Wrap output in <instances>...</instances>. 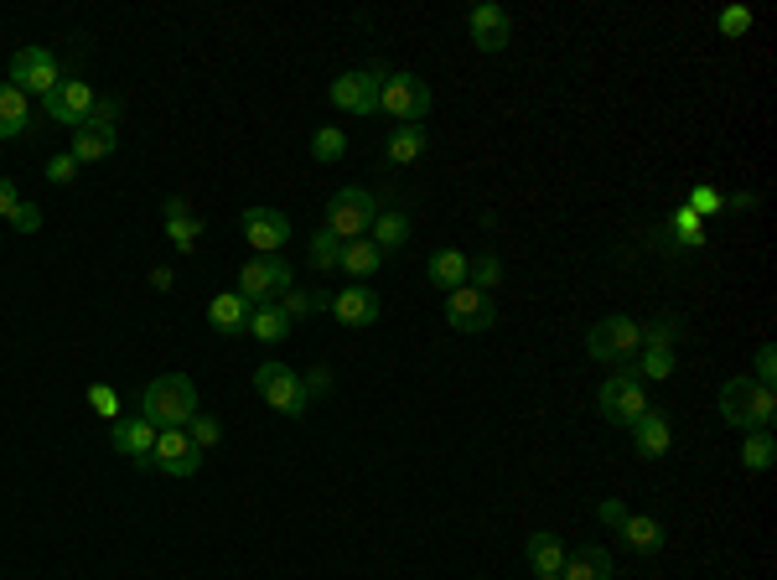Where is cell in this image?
<instances>
[{"mask_svg":"<svg viewBox=\"0 0 777 580\" xmlns=\"http://www.w3.org/2000/svg\"><path fill=\"white\" fill-rule=\"evenodd\" d=\"M192 415H198V384L187 374H161L140 394V420H151L156 430H187Z\"/></svg>","mask_w":777,"mask_h":580,"instance_id":"cell-1","label":"cell"},{"mask_svg":"<svg viewBox=\"0 0 777 580\" xmlns=\"http://www.w3.org/2000/svg\"><path fill=\"white\" fill-rule=\"evenodd\" d=\"M296 290L290 280V265L280 255H254L244 270H238V296H244V307H280V296Z\"/></svg>","mask_w":777,"mask_h":580,"instance_id":"cell-2","label":"cell"},{"mask_svg":"<svg viewBox=\"0 0 777 580\" xmlns=\"http://www.w3.org/2000/svg\"><path fill=\"white\" fill-rule=\"evenodd\" d=\"M6 84L21 88L26 99H32V94L47 99L52 88L63 84V63H57V52H47V47H17L11 63H6Z\"/></svg>","mask_w":777,"mask_h":580,"instance_id":"cell-3","label":"cell"},{"mask_svg":"<svg viewBox=\"0 0 777 580\" xmlns=\"http://www.w3.org/2000/svg\"><path fill=\"white\" fill-rule=\"evenodd\" d=\"M384 78H388L384 63H373V68H358V73H342V78H332L327 99H332V109H342V115H358V120H369V115H379V88H384Z\"/></svg>","mask_w":777,"mask_h":580,"instance_id":"cell-4","label":"cell"},{"mask_svg":"<svg viewBox=\"0 0 777 580\" xmlns=\"http://www.w3.org/2000/svg\"><path fill=\"white\" fill-rule=\"evenodd\" d=\"M254 394H259L270 410L290 415V420H301L306 405H311V399H306V389H301V374H296L290 363H275V358L254 368Z\"/></svg>","mask_w":777,"mask_h":580,"instance_id":"cell-5","label":"cell"},{"mask_svg":"<svg viewBox=\"0 0 777 580\" xmlns=\"http://www.w3.org/2000/svg\"><path fill=\"white\" fill-rule=\"evenodd\" d=\"M379 115L400 125H421L430 115V84L415 73H388L384 88H379Z\"/></svg>","mask_w":777,"mask_h":580,"instance_id":"cell-6","label":"cell"},{"mask_svg":"<svg viewBox=\"0 0 777 580\" xmlns=\"http://www.w3.org/2000/svg\"><path fill=\"white\" fill-rule=\"evenodd\" d=\"M373 218H379V203H373L363 187H342V192H332V203H327V234L342 244L363 239L373 228Z\"/></svg>","mask_w":777,"mask_h":580,"instance_id":"cell-7","label":"cell"},{"mask_svg":"<svg viewBox=\"0 0 777 580\" xmlns=\"http://www.w3.org/2000/svg\"><path fill=\"white\" fill-rule=\"evenodd\" d=\"M586 353H592L596 363H632L642 353V326L632 322V316H607V322H596L592 332H586Z\"/></svg>","mask_w":777,"mask_h":580,"instance_id":"cell-8","label":"cell"},{"mask_svg":"<svg viewBox=\"0 0 777 580\" xmlns=\"http://www.w3.org/2000/svg\"><path fill=\"white\" fill-rule=\"evenodd\" d=\"M596 410H602V420L607 426H632L638 415H648L653 405H648V389H642L638 374H611L602 389H596Z\"/></svg>","mask_w":777,"mask_h":580,"instance_id":"cell-9","label":"cell"},{"mask_svg":"<svg viewBox=\"0 0 777 580\" xmlns=\"http://www.w3.org/2000/svg\"><path fill=\"white\" fill-rule=\"evenodd\" d=\"M446 322L457 326V332H467V337H477V332H492V322H498V301H492L488 290L477 286H461L446 296Z\"/></svg>","mask_w":777,"mask_h":580,"instance_id":"cell-10","label":"cell"},{"mask_svg":"<svg viewBox=\"0 0 777 580\" xmlns=\"http://www.w3.org/2000/svg\"><path fill=\"white\" fill-rule=\"evenodd\" d=\"M94 84H84V78H63V84L52 88L47 99H42V115L57 125H73V130H84L88 115H94Z\"/></svg>","mask_w":777,"mask_h":580,"instance_id":"cell-11","label":"cell"},{"mask_svg":"<svg viewBox=\"0 0 777 580\" xmlns=\"http://www.w3.org/2000/svg\"><path fill=\"white\" fill-rule=\"evenodd\" d=\"M238 228H244L249 249H259V255H280L290 244V218L280 207H244V213H238Z\"/></svg>","mask_w":777,"mask_h":580,"instance_id":"cell-12","label":"cell"},{"mask_svg":"<svg viewBox=\"0 0 777 580\" xmlns=\"http://www.w3.org/2000/svg\"><path fill=\"white\" fill-rule=\"evenodd\" d=\"M151 466H161L167 477H198V466H203V451L192 445V436H187V430H156Z\"/></svg>","mask_w":777,"mask_h":580,"instance_id":"cell-13","label":"cell"},{"mask_svg":"<svg viewBox=\"0 0 777 580\" xmlns=\"http://www.w3.org/2000/svg\"><path fill=\"white\" fill-rule=\"evenodd\" d=\"M467 36H472L477 52H503L508 36H513V21H508L503 6L482 0V6H472V17H467Z\"/></svg>","mask_w":777,"mask_h":580,"instance_id":"cell-14","label":"cell"},{"mask_svg":"<svg viewBox=\"0 0 777 580\" xmlns=\"http://www.w3.org/2000/svg\"><path fill=\"white\" fill-rule=\"evenodd\" d=\"M109 441H115L119 457H130L136 466H151V451H156L151 420H140V415H130V420H109Z\"/></svg>","mask_w":777,"mask_h":580,"instance_id":"cell-15","label":"cell"},{"mask_svg":"<svg viewBox=\"0 0 777 580\" xmlns=\"http://www.w3.org/2000/svg\"><path fill=\"white\" fill-rule=\"evenodd\" d=\"M627 430H632V451H638L642 461L669 457V445H674V426H669V415H663V410L638 415V420H632Z\"/></svg>","mask_w":777,"mask_h":580,"instance_id":"cell-16","label":"cell"},{"mask_svg":"<svg viewBox=\"0 0 777 580\" xmlns=\"http://www.w3.org/2000/svg\"><path fill=\"white\" fill-rule=\"evenodd\" d=\"M327 307H332V316H338L342 326H373L379 311H384V301H379L369 286H348V290H338Z\"/></svg>","mask_w":777,"mask_h":580,"instance_id":"cell-17","label":"cell"},{"mask_svg":"<svg viewBox=\"0 0 777 580\" xmlns=\"http://www.w3.org/2000/svg\"><path fill=\"white\" fill-rule=\"evenodd\" d=\"M560 580H611V549L607 545H581L575 555H565Z\"/></svg>","mask_w":777,"mask_h":580,"instance_id":"cell-18","label":"cell"},{"mask_svg":"<svg viewBox=\"0 0 777 580\" xmlns=\"http://www.w3.org/2000/svg\"><path fill=\"white\" fill-rule=\"evenodd\" d=\"M752 394H757V384H752L746 374H736V378L721 384V420H726V426L752 430Z\"/></svg>","mask_w":777,"mask_h":580,"instance_id":"cell-19","label":"cell"},{"mask_svg":"<svg viewBox=\"0 0 777 580\" xmlns=\"http://www.w3.org/2000/svg\"><path fill=\"white\" fill-rule=\"evenodd\" d=\"M425 275H430V286H440L446 296H451V290H461L467 280H472V259L461 255V249H436L430 265H425Z\"/></svg>","mask_w":777,"mask_h":580,"instance_id":"cell-20","label":"cell"},{"mask_svg":"<svg viewBox=\"0 0 777 580\" xmlns=\"http://www.w3.org/2000/svg\"><path fill=\"white\" fill-rule=\"evenodd\" d=\"M207 322L219 326L223 337H244V332H249V307H244V296H238V290L213 296V301H207Z\"/></svg>","mask_w":777,"mask_h":580,"instance_id":"cell-21","label":"cell"},{"mask_svg":"<svg viewBox=\"0 0 777 580\" xmlns=\"http://www.w3.org/2000/svg\"><path fill=\"white\" fill-rule=\"evenodd\" d=\"M119 151V136H115V125H84V130H73V161L84 167V161H104V155H115Z\"/></svg>","mask_w":777,"mask_h":580,"instance_id":"cell-22","label":"cell"},{"mask_svg":"<svg viewBox=\"0 0 777 580\" xmlns=\"http://www.w3.org/2000/svg\"><path fill=\"white\" fill-rule=\"evenodd\" d=\"M425 155V125H394L384 140V161L388 167H415Z\"/></svg>","mask_w":777,"mask_h":580,"instance_id":"cell-23","label":"cell"},{"mask_svg":"<svg viewBox=\"0 0 777 580\" xmlns=\"http://www.w3.org/2000/svg\"><path fill=\"white\" fill-rule=\"evenodd\" d=\"M617 534H622V545L638 549V555H659L663 549V524L653 518V513H627Z\"/></svg>","mask_w":777,"mask_h":580,"instance_id":"cell-24","label":"cell"},{"mask_svg":"<svg viewBox=\"0 0 777 580\" xmlns=\"http://www.w3.org/2000/svg\"><path fill=\"white\" fill-rule=\"evenodd\" d=\"M26 125H32V99H26L21 88L0 84V140L26 136Z\"/></svg>","mask_w":777,"mask_h":580,"instance_id":"cell-25","label":"cell"},{"mask_svg":"<svg viewBox=\"0 0 777 580\" xmlns=\"http://www.w3.org/2000/svg\"><path fill=\"white\" fill-rule=\"evenodd\" d=\"M524 555H529V570H534V576H560V565H565V545H560V534H550V529L529 534Z\"/></svg>","mask_w":777,"mask_h":580,"instance_id":"cell-26","label":"cell"},{"mask_svg":"<svg viewBox=\"0 0 777 580\" xmlns=\"http://www.w3.org/2000/svg\"><path fill=\"white\" fill-rule=\"evenodd\" d=\"M161 218H167V234H171V244L182 249V255H192L198 249V234H203V223L187 213V203L182 197H167V207H161Z\"/></svg>","mask_w":777,"mask_h":580,"instance_id":"cell-27","label":"cell"},{"mask_svg":"<svg viewBox=\"0 0 777 580\" xmlns=\"http://www.w3.org/2000/svg\"><path fill=\"white\" fill-rule=\"evenodd\" d=\"M379 265H384V255L373 249V239L342 244V265H338V270L353 275V286H369V275H379Z\"/></svg>","mask_w":777,"mask_h":580,"instance_id":"cell-28","label":"cell"},{"mask_svg":"<svg viewBox=\"0 0 777 580\" xmlns=\"http://www.w3.org/2000/svg\"><path fill=\"white\" fill-rule=\"evenodd\" d=\"M369 234H373V249H379V255H388V249H405V244H409V218L388 207V213H379V218H373Z\"/></svg>","mask_w":777,"mask_h":580,"instance_id":"cell-29","label":"cell"},{"mask_svg":"<svg viewBox=\"0 0 777 580\" xmlns=\"http://www.w3.org/2000/svg\"><path fill=\"white\" fill-rule=\"evenodd\" d=\"M249 337L254 342H286L290 337V316L280 307H254L249 311Z\"/></svg>","mask_w":777,"mask_h":580,"instance_id":"cell-30","label":"cell"},{"mask_svg":"<svg viewBox=\"0 0 777 580\" xmlns=\"http://www.w3.org/2000/svg\"><path fill=\"white\" fill-rule=\"evenodd\" d=\"M773 461H777L773 430H746V441H742V466H746V472H767Z\"/></svg>","mask_w":777,"mask_h":580,"instance_id":"cell-31","label":"cell"},{"mask_svg":"<svg viewBox=\"0 0 777 580\" xmlns=\"http://www.w3.org/2000/svg\"><path fill=\"white\" fill-rule=\"evenodd\" d=\"M627 374H638V378H669V374H674V347H642L638 358L627 363Z\"/></svg>","mask_w":777,"mask_h":580,"instance_id":"cell-32","label":"cell"},{"mask_svg":"<svg viewBox=\"0 0 777 580\" xmlns=\"http://www.w3.org/2000/svg\"><path fill=\"white\" fill-rule=\"evenodd\" d=\"M311 155H317L321 167H332V161H342V155H348V136H342L338 125H321L317 136H311Z\"/></svg>","mask_w":777,"mask_h":580,"instance_id":"cell-33","label":"cell"},{"mask_svg":"<svg viewBox=\"0 0 777 580\" xmlns=\"http://www.w3.org/2000/svg\"><path fill=\"white\" fill-rule=\"evenodd\" d=\"M311 270H338L342 265V239H332V234H327V228H321L317 239H311Z\"/></svg>","mask_w":777,"mask_h":580,"instance_id":"cell-34","label":"cell"},{"mask_svg":"<svg viewBox=\"0 0 777 580\" xmlns=\"http://www.w3.org/2000/svg\"><path fill=\"white\" fill-rule=\"evenodd\" d=\"M187 436H192V445H198V451H207V445H219L223 441V426L219 420H213V415H192V420H187Z\"/></svg>","mask_w":777,"mask_h":580,"instance_id":"cell-35","label":"cell"},{"mask_svg":"<svg viewBox=\"0 0 777 580\" xmlns=\"http://www.w3.org/2000/svg\"><path fill=\"white\" fill-rule=\"evenodd\" d=\"M467 286H477V290H498V286H503V259H498V255L472 259V280H467Z\"/></svg>","mask_w":777,"mask_h":580,"instance_id":"cell-36","label":"cell"},{"mask_svg":"<svg viewBox=\"0 0 777 580\" xmlns=\"http://www.w3.org/2000/svg\"><path fill=\"white\" fill-rule=\"evenodd\" d=\"M684 207H690L694 218L705 223V218H715V213H721V192L700 182V187H690V197H684Z\"/></svg>","mask_w":777,"mask_h":580,"instance_id":"cell-37","label":"cell"},{"mask_svg":"<svg viewBox=\"0 0 777 580\" xmlns=\"http://www.w3.org/2000/svg\"><path fill=\"white\" fill-rule=\"evenodd\" d=\"M752 384H767V389L777 384V347L773 342H762L757 347V358H752Z\"/></svg>","mask_w":777,"mask_h":580,"instance_id":"cell-38","label":"cell"},{"mask_svg":"<svg viewBox=\"0 0 777 580\" xmlns=\"http://www.w3.org/2000/svg\"><path fill=\"white\" fill-rule=\"evenodd\" d=\"M679 342V322L674 316H659L653 326H642V347H674Z\"/></svg>","mask_w":777,"mask_h":580,"instance_id":"cell-39","label":"cell"},{"mask_svg":"<svg viewBox=\"0 0 777 580\" xmlns=\"http://www.w3.org/2000/svg\"><path fill=\"white\" fill-rule=\"evenodd\" d=\"M674 234H679V244H684V249H700V244H705V234H700V218H694L690 207H679V213H674Z\"/></svg>","mask_w":777,"mask_h":580,"instance_id":"cell-40","label":"cell"},{"mask_svg":"<svg viewBox=\"0 0 777 580\" xmlns=\"http://www.w3.org/2000/svg\"><path fill=\"white\" fill-rule=\"evenodd\" d=\"M752 32V11L746 6H726L721 11V36H746Z\"/></svg>","mask_w":777,"mask_h":580,"instance_id":"cell-41","label":"cell"},{"mask_svg":"<svg viewBox=\"0 0 777 580\" xmlns=\"http://www.w3.org/2000/svg\"><path fill=\"white\" fill-rule=\"evenodd\" d=\"M11 228H17V234H36V228H42V207L17 203V207H11Z\"/></svg>","mask_w":777,"mask_h":580,"instance_id":"cell-42","label":"cell"},{"mask_svg":"<svg viewBox=\"0 0 777 580\" xmlns=\"http://www.w3.org/2000/svg\"><path fill=\"white\" fill-rule=\"evenodd\" d=\"M42 171H47V182H57V187H68L73 176H78V161H73V155L63 151V155H52V161H47V167H42Z\"/></svg>","mask_w":777,"mask_h":580,"instance_id":"cell-43","label":"cell"},{"mask_svg":"<svg viewBox=\"0 0 777 580\" xmlns=\"http://www.w3.org/2000/svg\"><path fill=\"white\" fill-rule=\"evenodd\" d=\"M321 301H311V296H301V290H286V296H280V311H286L290 322H296V316H306V311H317Z\"/></svg>","mask_w":777,"mask_h":580,"instance_id":"cell-44","label":"cell"},{"mask_svg":"<svg viewBox=\"0 0 777 580\" xmlns=\"http://www.w3.org/2000/svg\"><path fill=\"white\" fill-rule=\"evenodd\" d=\"M301 389H306V399H311V394H327V389H332V368H327V363H317V368L301 378Z\"/></svg>","mask_w":777,"mask_h":580,"instance_id":"cell-45","label":"cell"},{"mask_svg":"<svg viewBox=\"0 0 777 580\" xmlns=\"http://www.w3.org/2000/svg\"><path fill=\"white\" fill-rule=\"evenodd\" d=\"M119 120V99H94V115L88 125H115Z\"/></svg>","mask_w":777,"mask_h":580,"instance_id":"cell-46","label":"cell"},{"mask_svg":"<svg viewBox=\"0 0 777 580\" xmlns=\"http://www.w3.org/2000/svg\"><path fill=\"white\" fill-rule=\"evenodd\" d=\"M596 518H602V524H607V529H622L627 508H622V503H617V497H607V503H602V508H596Z\"/></svg>","mask_w":777,"mask_h":580,"instance_id":"cell-47","label":"cell"},{"mask_svg":"<svg viewBox=\"0 0 777 580\" xmlns=\"http://www.w3.org/2000/svg\"><path fill=\"white\" fill-rule=\"evenodd\" d=\"M88 405H94V410H99V415H109V420H115V415H119V405H115V394L104 389V384H99V389H88Z\"/></svg>","mask_w":777,"mask_h":580,"instance_id":"cell-48","label":"cell"},{"mask_svg":"<svg viewBox=\"0 0 777 580\" xmlns=\"http://www.w3.org/2000/svg\"><path fill=\"white\" fill-rule=\"evenodd\" d=\"M21 197H17V182L11 176H0V218H11V207H17Z\"/></svg>","mask_w":777,"mask_h":580,"instance_id":"cell-49","label":"cell"},{"mask_svg":"<svg viewBox=\"0 0 777 580\" xmlns=\"http://www.w3.org/2000/svg\"><path fill=\"white\" fill-rule=\"evenodd\" d=\"M757 207V197L752 192H736V197H721V213H752Z\"/></svg>","mask_w":777,"mask_h":580,"instance_id":"cell-50","label":"cell"},{"mask_svg":"<svg viewBox=\"0 0 777 580\" xmlns=\"http://www.w3.org/2000/svg\"><path fill=\"white\" fill-rule=\"evenodd\" d=\"M151 286L156 290H171V286H177V275H171V270H151Z\"/></svg>","mask_w":777,"mask_h":580,"instance_id":"cell-51","label":"cell"},{"mask_svg":"<svg viewBox=\"0 0 777 580\" xmlns=\"http://www.w3.org/2000/svg\"><path fill=\"white\" fill-rule=\"evenodd\" d=\"M534 580H560V576H534Z\"/></svg>","mask_w":777,"mask_h":580,"instance_id":"cell-52","label":"cell"}]
</instances>
